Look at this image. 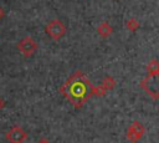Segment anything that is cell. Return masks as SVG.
Masks as SVG:
<instances>
[{"label": "cell", "instance_id": "6da1fadb", "mask_svg": "<svg viewBox=\"0 0 159 143\" xmlns=\"http://www.w3.org/2000/svg\"><path fill=\"white\" fill-rule=\"evenodd\" d=\"M17 48H19V51H20L24 56L30 57V56H32V55L35 53V51H36V48H37V45H36V42H35L30 36H26V37H24V39H21V40L19 41Z\"/></svg>", "mask_w": 159, "mask_h": 143}, {"label": "cell", "instance_id": "3957f363", "mask_svg": "<svg viewBox=\"0 0 159 143\" xmlns=\"http://www.w3.org/2000/svg\"><path fill=\"white\" fill-rule=\"evenodd\" d=\"M46 32L53 39V40H58L63 34H65V26L62 25V22L60 20H53L51 21L47 27H46Z\"/></svg>", "mask_w": 159, "mask_h": 143}, {"label": "cell", "instance_id": "277c9868", "mask_svg": "<svg viewBox=\"0 0 159 143\" xmlns=\"http://www.w3.org/2000/svg\"><path fill=\"white\" fill-rule=\"evenodd\" d=\"M71 92H72V95L73 96H76V97H81L84 92H86V87H84V85L80 81V82H75L72 86H71Z\"/></svg>", "mask_w": 159, "mask_h": 143}, {"label": "cell", "instance_id": "5b68a950", "mask_svg": "<svg viewBox=\"0 0 159 143\" xmlns=\"http://www.w3.org/2000/svg\"><path fill=\"white\" fill-rule=\"evenodd\" d=\"M4 14H5V12H4V10H2L1 7H0V20L2 19V16H4Z\"/></svg>", "mask_w": 159, "mask_h": 143}, {"label": "cell", "instance_id": "8992f818", "mask_svg": "<svg viewBox=\"0 0 159 143\" xmlns=\"http://www.w3.org/2000/svg\"><path fill=\"white\" fill-rule=\"evenodd\" d=\"M4 104H5V103H4V101H2V99H1V97H0V109H2Z\"/></svg>", "mask_w": 159, "mask_h": 143}, {"label": "cell", "instance_id": "7a4b0ae2", "mask_svg": "<svg viewBox=\"0 0 159 143\" xmlns=\"http://www.w3.org/2000/svg\"><path fill=\"white\" fill-rule=\"evenodd\" d=\"M5 137L9 141V143H24L27 134L20 126H14L6 132Z\"/></svg>", "mask_w": 159, "mask_h": 143}]
</instances>
